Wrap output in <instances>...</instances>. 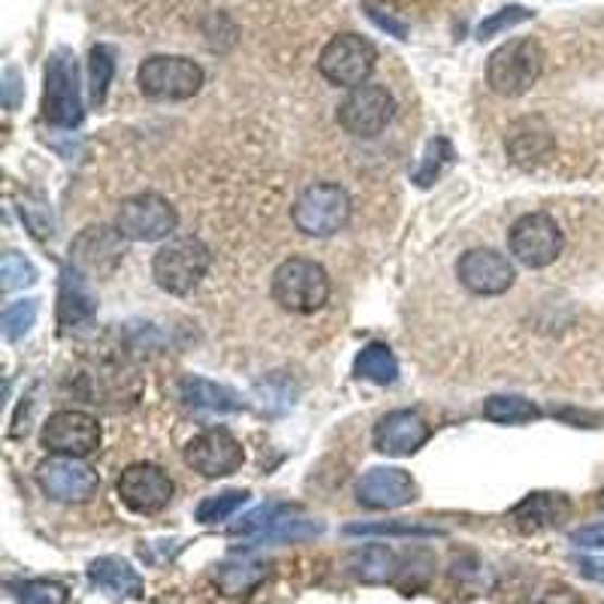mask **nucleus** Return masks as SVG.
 Instances as JSON below:
<instances>
[{"label": "nucleus", "mask_w": 604, "mask_h": 604, "mask_svg": "<svg viewBox=\"0 0 604 604\" xmlns=\"http://www.w3.org/2000/svg\"><path fill=\"white\" fill-rule=\"evenodd\" d=\"M212 267V251L209 245L197 236H175L155 255V282L167 294L185 296L206 279Z\"/></svg>", "instance_id": "obj_1"}, {"label": "nucleus", "mask_w": 604, "mask_h": 604, "mask_svg": "<svg viewBox=\"0 0 604 604\" xmlns=\"http://www.w3.org/2000/svg\"><path fill=\"white\" fill-rule=\"evenodd\" d=\"M272 296L284 311L311 315L330 299V275L309 257H291L272 275Z\"/></svg>", "instance_id": "obj_2"}, {"label": "nucleus", "mask_w": 604, "mask_h": 604, "mask_svg": "<svg viewBox=\"0 0 604 604\" xmlns=\"http://www.w3.org/2000/svg\"><path fill=\"white\" fill-rule=\"evenodd\" d=\"M544 70V49L532 37H517L498 46L486 61V82L502 97L526 95Z\"/></svg>", "instance_id": "obj_3"}, {"label": "nucleus", "mask_w": 604, "mask_h": 604, "mask_svg": "<svg viewBox=\"0 0 604 604\" xmlns=\"http://www.w3.org/2000/svg\"><path fill=\"white\" fill-rule=\"evenodd\" d=\"M85 115L76 54L58 49L46 64V91H42V119L54 127H76Z\"/></svg>", "instance_id": "obj_4"}, {"label": "nucleus", "mask_w": 604, "mask_h": 604, "mask_svg": "<svg viewBox=\"0 0 604 604\" xmlns=\"http://www.w3.org/2000/svg\"><path fill=\"white\" fill-rule=\"evenodd\" d=\"M350 221V197L348 190L321 182V185H309L294 202V224L303 230L306 236L315 239H326L338 230L348 227Z\"/></svg>", "instance_id": "obj_5"}, {"label": "nucleus", "mask_w": 604, "mask_h": 604, "mask_svg": "<svg viewBox=\"0 0 604 604\" xmlns=\"http://www.w3.org/2000/svg\"><path fill=\"white\" fill-rule=\"evenodd\" d=\"M206 73L182 54H151L139 67V88L151 100H188L202 88Z\"/></svg>", "instance_id": "obj_6"}, {"label": "nucleus", "mask_w": 604, "mask_h": 604, "mask_svg": "<svg viewBox=\"0 0 604 604\" xmlns=\"http://www.w3.org/2000/svg\"><path fill=\"white\" fill-rule=\"evenodd\" d=\"M378 52L372 42L360 34H338L323 46L318 70L326 82L338 88H360L375 70Z\"/></svg>", "instance_id": "obj_7"}, {"label": "nucleus", "mask_w": 604, "mask_h": 604, "mask_svg": "<svg viewBox=\"0 0 604 604\" xmlns=\"http://www.w3.org/2000/svg\"><path fill=\"white\" fill-rule=\"evenodd\" d=\"M510 255L517 257L523 267L544 269L551 267L556 257L563 255L565 236L559 224L544 212H532L523 215L508 233Z\"/></svg>", "instance_id": "obj_8"}, {"label": "nucleus", "mask_w": 604, "mask_h": 604, "mask_svg": "<svg viewBox=\"0 0 604 604\" xmlns=\"http://www.w3.org/2000/svg\"><path fill=\"white\" fill-rule=\"evenodd\" d=\"M178 224V215L161 194H136L119 206L115 230L124 239L158 242L170 236Z\"/></svg>", "instance_id": "obj_9"}, {"label": "nucleus", "mask_w": 604, "mask_h": 604, "mask_svg": "<svg viewBox=\"0 0 604 604\" xmlns=\"http://www.w3.org/2000/svg\"><path fill=\"white\" fill-rule=\"evenodd\" d=\"M233 535L248 538L251 544L248 547H257V544H287V541H306V538H315L323 532V523H315V520H306V517H294L291 508L284 505H263L257 508L255 514H248L242 523H236L230 529Z\"/></svg>", "instance_id": "obj_10"}, {"label": "nucleus", "mask_w": 604, "mask_h": 604, "mask_svg": "<svg viewBox=\"0 0 604 604\" xmlns=\"http://www.w3.org/2000/svg\"><path fill=\"white\" fill-rule=\"evenodd\" d=\"M393 112H396V100L384 85H360V88H350V95L338 103V124L350 136L372 139L393 121Z\"/></svg>", "instance_id": "obj_11"}, {"label": "nucleus", "mask_w": 604, "mask_h": 604, "mask_svg": "<svg viewBox=\"0 0 604 604\" xmlns=\"http://www.w3.org/2000/svg\"><path fill=\"white\" fill-rule=\"evenodd\" d=\"M42 447L54 457H88L100 447V423L85 411H54L40 435Z\"/></svg>", "instance_id": "obj_12"}, {"label": "nucleus", "mask_w": 604, "mask_h": 604, "mask_svg": "<svg viewBox=\"0 0 604 604\" xmlns=\"http://www.w3.org/2000/svg\"><path fill=\"white\" fill-rule=\"evenodd\" d=\"M175 483L173 478L151 463H134L121 471L119 496L136 514H158L173 502Z\"/></svg>", "instance_id": "obj_13"}, {"label": "nucleus", "mask_w": 604, "mask_h": 604, "mask_svg": "<svg viewBox=\"0 0 604 604\" xmlns=\"http://www.w3.org/2000/svg\"><path fill=\"white\" fill-rule=\"evenodd\" d=\"M185 463L194 471H200L202 478H227L242 469L245 451L233 432L215 427V430H206L197 439H190L185 447Z\"/></svg>", "instance_id": "obj_14"}, {"label": "nucleus", "mask_w": 604, "mask_h": 604, "mask_svg": "<svg viewBox=\"0 0 604 604\" xmlns=\"http://www.w3.org/2000/svg\"><path fill=\"white\" fill-rule=\"evenodd\" d=\"M37 481H40L42 493L54 502H67V505H79L95 496L100 478L91 466H85L76 457H52L37 469Z\"/></svg>", "instance_id": "obj_15"}, {"label": "nucleus", "mask_w": 604, "mask_h": 604, "mask_svg": "<svg viewBox=\"0 0 604 604\" xmlns=\"http://www.w3.org/2000/svg\"><path fill=\"white\" fill-rule=\"evenodd\" d=\"M457 279L471 294L498 296L514 284L517 272L505 255H498L493 248H474V251H466L459 257Z\"/></svg>", "instance_id": "obj_16"}, {"label": "nucleus", "mask_w": 604, "mask_h": 604, "mask_svg": "<svg viewBox=\"0 0 604 604\" xmlns=\"http://www.w3.org/2000/svg\"><path fill=\"white\" fill-rule=\"evenodd\" d=\"M417 498L415 478L405 469H390V466H378L369 469L357 481V502L362 508L372 510H393L403 508L408 502Z\"/></svg>", "instance_id": "obj_17"}, {"label": "nucleus", "mask_w": 604, "mask_h": 604, "mask_svg": "<svg viewBox=\"0 0 604 604\" xmlns=\"http://www.w3.org/2000/svg\"><path fill=\"white\" fill-rule=\"evenodd\" d=\"M430 442V423L411 408L390 411L378 420L375 447L387 457H411Z\"/></svg>", "instance_id": "obj_18"}, {"label": "nucleus", "mask_w": 604, "mask_h": 604, "mask_svg": "<svg viewBox=\"0 0 604 604\" xmlns=\"http://www.w3.org/2000/svg\"><path fill=\"white\" fill-rule=\"evenodd\" d=\"M553 139L551 124L538 115H526V119L514 121L505 136V148H508V158L517 167H535V163L547 161L551 158Z\"/></svg>", "instance_id": "obj_19"}, {"label": "nucleus", "mask_w": 604, "mask_h": 604, "mask_svg": "<svg viewBox=\"0 0 604 604\" xmlns=\"http://www.w3.org/2000/svg\"><path fill=\"white\" fill-rule=\"evenodd\" d=\"M508 517L523 535H535L553 526H563L571 517V502L563 493H529L523 502L510 508Z\"/></svg>", "instance_id": "obj_20"}, {"label": "nucleus", "mask_w": 604, "mask_h": 604, "mask_svg": "<svg viewBox=\"0 0 604 604\" xmlns=\"http://www.w3.org/2000/svg\"><path fill=\"white\" fill-rule=\"evenodd\" d=\"M70 255H73V267L82 272H112L124 257L121 233L109 227H88L73 242Z\"/></svg>", "instance_id": "obj_21"}, {"label": "nucleus", "mask_w": 604, "mask_h": 604, "mask_svg": "<svg viewBox=\"0 0 604 604\" xmlns=\"http://www.w3.org/2000/svg\"><path fill=\"white\" fill-rule=\"evenodd\" d=\"M88 580L97 590H103L112 599H139L143 595V578L136 568L121 556H100L88 565Z\"/></svg>", "instance_id": "obj_22"}, {"label": "nucleus", "mask_w": 604, "mask_h": 604, "mask_svg": "<svg viewBox=\"0 0 604 604\" xmlns=\"http://www.w3.org/2000/svg\"><path fill=\"white\" fill-rule=\"evenodd\" d=\"M97 309V299L85 282V272L70 263L61 272V291H58V321L61 326H76L88 321Z\"/></svg>", "instance_id": "obj_23"}, {"label": "nucleus", "mask_w": 604, "mask_h": 604, "mask_svg": "<svg viewBox=\"0 0 604 604\" xmlns=\"http://www.w3.org/2000/svg\"><path fill=\"white\" fill-rule=\"evenodd\" d=\"M182 399L190 405V408H200V411H239L242 399L233 393L230 387H221L215 381L200 375H188L182 378Z\"/></svg>", "instance_id": "obj_24"}, {"label": "nucleus", "mask_w": 604, "mask_h": 604, "mask_svg": "<svg viewBox=\"0 0 604 604\" xmlns=\"http://www.w3.org/2000/svg\"><path fill=\"white\" fill-rule=\"evenodd\" d=\"M348 568L350 575L362 580V583H387V580L396 578L399 559H396V553L390 551L387 544H369V547L350 553Z\"/></svg>", "instance_id": "obj_25"}, {"label": "nucleus", "mask_w": 604, "mask_h": 604, "mask_svg": "<svg viewBox=\"0 0 604 604\" xmlns=\"http://www.w3.org/2000/svg\"><path fill=\"white\" fill-rule=\"evenodd\" d=\"M267 563L251 559V556H236V559L218 565L215 583L224 595H245V592H251L260 580L267 578Z\"/></svg>", "instance_id": "obj_26"}, {"label": "nucleus", "mask_w": 604, "mask_h": 604, "mask_svg": "<svg viewBox=\"0 0 604 604\" xmlns=\"http://www.w3.org/2000/svg\"><path fill=\"white\" fill-rule=\"evenodd\" d=\"M354 372L378 384V387H390V384L399 381V360H396V354L384 342H372V345H366L357 354Z\"/></svg>", "instance_id": "obj_27"}, {"label": "nucleus", "mask_w": 604, "mask_h": 604, "mask_svg": "<svg viewBox=\"0 0 604 604\" xmlns=\"http://www.w3.org/2000/svg\"><path fill=\"white\" fill-rule=\"evenodd\" d=\"M483 417L498 427H520V423H532L541 417L535 403H529L523 396H493L483 403Z\"/></svg>", "instance_id": "obj_28"}, {"label": "nucleus", "mask_w": 604, "mask_h": 604, "mask_svg": "<svg viewBox=\"0 0 604 604\" xmlns=\"http://www.w3.org/2000/svg\"><path fill=\"white\" fill-rule=\"evenodd\" d=\"M248 498H251L248 490H224V493H218V496L202 498L200 508H197V520L206 526L230 520V517H233V514H236Z\"/></svg>", "instance_id": "obj_29"}, {"label": "nucleus", "mask_w": 604, "mask_h": 604, "mask_svg": "<svg viewBox=\"0 0 604 604\" xmlns=\"http://www.w3.org/2000/svg\"><path fill=\"white\" fill-rule=\"evenodd\" d=\"M88 73H91V100L100 107L107 100L109 85H112V76H115V58H112L109 46H95L91 49Z\"/></svg>", "instance_id": "obj_30"}, {"label": "nucleus", "mask_w": 604, "mask_h": 604, "mask_svg": "<svg viewBox=\"0 0 604 604\" xmlns=\"http://www.w3.org/2000/svg\"><path fill=\"white\" fill-rule=\"evenodd\" d=\"M451 161H454V148H451V143L442 139V136H439V139H432L430 146H427V155H423V163L417 167L415 182L420 185V188H430L432 182L442 175V170Z\"/></svg>", "instance_id": "obj_31"}, {"label": "nucleus", "mask_w": 604, "mask_h": 604, "mask_svg": "<svg viewBox=\"0 0 604 604\" xmlns=\"http://www.w3.org/2000/svg\"><path fill=\"white\" fill-rule=\"evenodd\" d=\"M0 279H3V291H25L30 284H37V267L25 255L7 251L0 260Z\"/></svg>", "instance_id": "obj_32"}, {"label": "nucleus", "mask_w": 604, "mask_h": 604, "mask_svg": "<svg viewBox=\"0 0 604 604\" xmlns=\"http://www.w3.org/2000/svg\"><path fill=\"white\" fill-rule=\"evenodd\" d=\"M37 323V299H22V303H13L10 309L3 311L0 318V326H3V336L10 342H19L30 333V326Z\"/></svg>", "instance_id": "obj_33"}, {"label": "nucleus", "mask_w": 604, "mask_h": 604, "mask_svg": "<svg viewBox=\"0 0 604 604\" xmlns=\"http://www.w3.org/2000/svg\"><path fill=\"white\" fill-rule=\"evenodd\" d=\"M15 590L22 604H67V590L54 580H27Z\"/></svg>", "instance_id": "obj_34"}, {"label": "nucleus", "mask_w": 604, "mask_h": 604, "mask_svg": "<svg viewBox=\"0 0 604 604\" xmlns=\"http://www.w3.org/2000/svg\"><path fill=\"white\" fill-rule=\"evenodd\" d=\"M348 535H415V538H430L439 535V529L420 523H350L345 529Z\"/></svg>", "instance_id": "obj_35"}, {"label": "nucleus", "mask_w": 604, "mask_h": 604, "mask_svg": "<svg viewBox=\"0 0 604 604\" xmlns=\"http://www.w3.org/2000/svg\"><path fill=\"white\" fill-rule=\"evenodd\" d=\"M535 13H529L526 7H505V10H498L493 13L490 19H483L481 25H478V40H490V37H496L502 30H510V27L523 25L529 22Z\"/></svg>", "instance_id": "obj_36"}, {"label": "nucleus", "mask_w": 604, "mask_h": 604, "mask_svg": "<svg viewBox=\"0 0 604 604\" xmlns=\"http://www.w3.org/2000/svg\"><path fill=\"white\" fill-rule=\"evenodd\" d=\"M22 218L27 221V227H30V233L37 236V239H46V236H52V227H54V221H52V209L46 206L42 200H37V202H30V200H25L22 206Z\"/></svg>", "instance_id": "obj_37"}, {"label": "nucleus", "mask_w": 604, "mask_h": 604, "mask_svg": "<svg viewBox=\"0 0 604 604\" xmlns=\"http://www.w3.org/2000/svg\"><path fill=\"white\" fill-rule=\"evenodd\" d=\"M571 544L583 547V551H602L604 547V523L580 526L571 532Z\"/></svg>", "instance_id": "obj_38"}, {"label": "nucleus", "mask_w": 604, "mask_h": 604, "mask_svg": "<svg viewBox=\"0 0 604 604\" xmlns=\"http://www.w3.org/2000/svg\"><path fill=\"white\" fill-rule=\"evenodd\" d=\"M538 604H587V602H583L575 590H568V587H553V590H547L541 599H538Z\"/></svg>", "instance_id": "obj_39"}, {"label": "nucleus", "mask_w": 604, "mask_h": 604, "mask_svg": "<svg viewBox=\"0 0 604 604\" xmlns=\"http://www.w3.org/2000/svg\"><path fill=\"white\" fill-rule=\"evenodd\" d=\"M369 19H372L381 30H390L396 40H405V37H408V27H405L403 22H396V19H390V15H381L378 10H369Z\"/></svg>", "instance_id": "obj_40"}, {"label": "nucleus", "mask_w": 604, "mask_h": 604, "mask_svg": "<svg viewBox=\"0 0 604 604\" xmlns=\"http://www.w3.org/2000/svg\"><path fill=\"white\" fill-rule=\"evenodd\" d=\"M3 103H7V109L19 107V73L13 67L7 70V76H3Z\"/></svg>", "instance_id": "obj_41"}, {"label": "nucleus", "mask_w": 604, "mask_h": 604, "mask_svg": "<svg viewBox=\"0 0 604 604\" xmlns=\"http://www.w3.org/2000/svg\"><path fill=\"white\" fill-rule=\"evenodd\" d=\"M578 571L592 583H604V559H578Z\"/></svg>", "instance_id": "obj_42"}, {"label": "nucleus", "mask_w": 604, "mask_h": 604, "mask_svg": "<svg viewBox=\"0 0 604 604\" xmlns=\"http://www.w3.org/2000/svg\"><path fill=\"white\" fill-rule=\"evenodd\" d=\"M599 508L604 510V490H602V493H599Z\"/></svg>", "instance_id": "obj_43"}]
</instances>
